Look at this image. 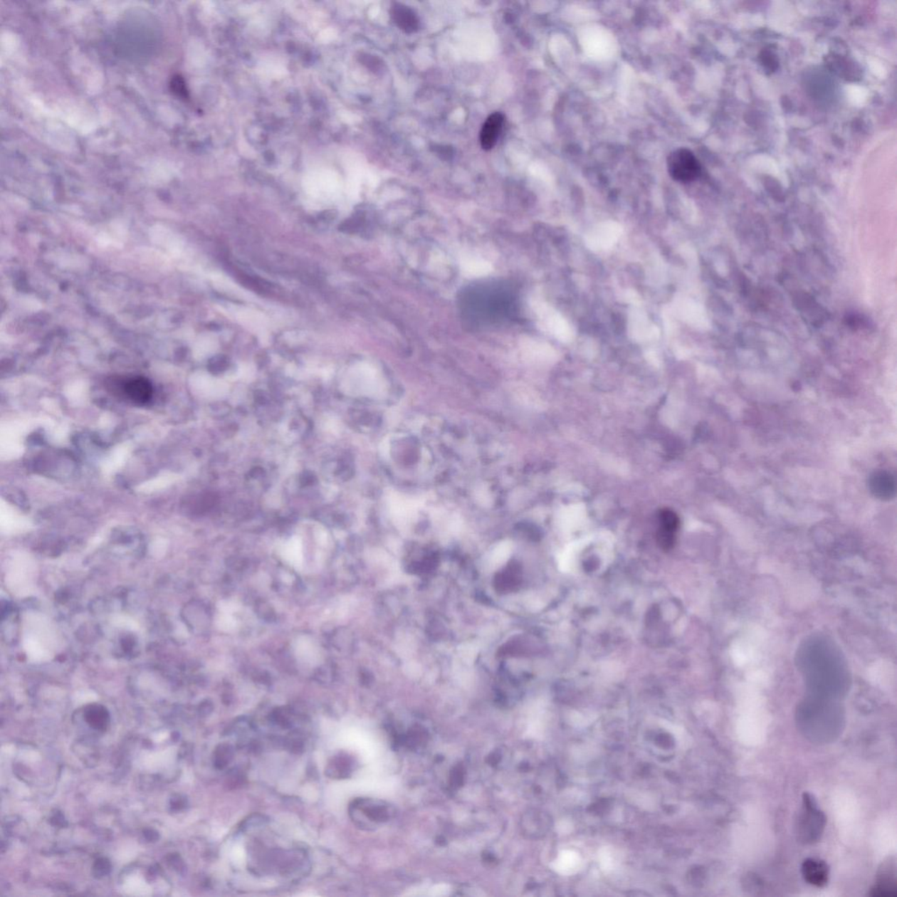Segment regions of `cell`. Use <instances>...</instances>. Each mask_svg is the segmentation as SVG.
Returning a JSON list of instances; mask_svg holds the SVG:
<instances>
[{
	"label": "cell",
	"instance_id": "cell-1",
	"mask_svg": "<svg viewBox=\"0 0 897 897\" xmlns=\"http://www.w3.org/2000/svg\"><path fill=\"white\" fill-rule=\"evenodd\" d=\"M795 663L807 694L839 701L849 693L852 684L849 663L831 637L823 634L805 637L797 649Z\"/></svg>",
	"mask_w": 897,
	"mask_h": 897
},
{
	"label": "cell",
	"instance_id": "cell-2",
	"mask_svg": "<svg viewBox=\"0 0 897 897\" xmlns=\"http://www.w3.org/2000/svg\"><path fill=\"white\" fill-rule=\"evenodd\" d=\"M797 720L801 730L812 740L828 741L841 733L845 715L839 701L807 694L798 705Z\"/></svg>",
	"mask_w": 897,
	"mask_h": 897
},
{
	"label": "cell",
	"instance_id": "cell-3",
	"mask_svg": "<svg viewBox=\"0 0 897 897\" xmlns=\"http://www.w3.org/2000/svg\"><path fill=\"white\" fill-rule=\"evenodd\" d=\"M826 816L818 808L814 797L804 793L803 808L797 823L798 841L804 844H812L819 841L826 827Z\"/></svg>",
	"mask_w": 897,
	"mask_h": 897
},
{
	"label": "cell",
	"instance_id": "cell-4",
	"mask_svg": "<svg viewBox=\"0 0 897 897\" xmlns=\"http://www.w3.org/2000/svg\"><path fill=\"white\" fill-rule=\"evenodd\" d=\"M667 168L672 179L684 184L697 179L701 173L698 159L686 148H679L668 155Z\"/></svg>",
	"mask_w": 897,
	"mask_h": 897
},
{
	"label": "cell",
	"instance_id": "cell-5",
	"mask_svg": "<svg viewBox=\"0 0 897 897\" xmlns=\"http://www.w3.org/2000/svg\"><path fill=\"white\" fill-rule=\"evenodd\" d=\"M32 621L36 628L26 634L25 648L28 656L33 657L34 660H46L51 656V651L48 647L51 644L49 638L51 637L48 623L46 622L41 617H34Z\"/></svg>",
	"mask_w": 897,
	"mask_h": 897
},
{
	"label": "cell",
	"instance_id": "cell-6",
	"mask_svg": "<svg viewBox=\"0 0 897 897\" xmlns=\"http://www.w3.org/2000/svg\"><path fill=\"white\" fill-rule=\"evenodd\" d=\"M868 488L877 500L888 501L894 499L896 481L894 474L886 470H878L869 475Z\"/></svg>",
	"mask_w": 897,
	"mask_h": 897
},
{
	"label": "cell",
	"instance_id": "cell-7",
	"mask_svg": "<svg viewBox=\"0 0 897 897\" xmlns=\"http://www.w3.org/2000/svg\"><path fill=\"white\" fill-rule=\"evenodd\" d=\"M895 862H887L880 869L877 881L870 892L874 897H896L897 887Z\"/></svg>",
	"mask_w": 897,
	"mask_h": 897
},
{
	"label": "cell",
	"instance_id": "cell-8",
	"mask_svg": "<svg viewBox=\"0 0 897 897\" xmlns=\"http://www.w3.org/2000/svg\"><path fill=\"white\" fill-rule=\"evenodd\" d=\"M802 875L812 886L824 887L829 881V866L819 859L809 858L802 865Z\"/></svg>",
	"mask_w": 897,
	"mask_h": 897
},
{
	"label": "cell",
	"instance_id": "cell-9",
	"mask_svg": "<svg viewBox=\"0 0 897 897\" xmlns=\"http://www.w3.org/2000/svg\"><path fill=\"white\" fill-rule=\"evenodd\" d=\"M394 24L406 33H413L420 28V19L415 11L402 3H394L390 9Z\"/></svg>",
	"mask_w": 897,
	"mask_h": 897
},
{
	"label": "cell",
	"instance_id": "cell-10",
	"mask_svg": "<svg viewBox=\"0 0 897 897\" xmlns=\"http://www.w3.org/2000/svg\"><path fill=\"white\" fill-rule=\"evenodd\" d=\"M504 123V116L503 113L494 112L488 117L481 132V144L483 150L489 151L493 150L496 145L497 140L499 139L503 125Z\"/></svg>",
	"mask_w": 897,
	"mask_h": 897
},
{
	"label": "cell",
	"instance_id": "cell-11",
	"mask_svg": "<svg viewBox=\"0 0 897 897\" xmlns=\"http://www.w3.org/2000/svg\"><path fill=\"white\" fill-rule=\"evenodd\" d=\"M123 393L138 404H147L153 394V387L147 379L134 378L123 384Z\"/></svg>",
	"mask_w": 897,
	"mask_h": 897
},
{
	"label": "cell",
	"instance_id": "cell-12",
	"mask_svg": "<svg viewBox=\"0 0 897 897\" xmlns=\"http://www.w3.org/2000/svg\"><path fill=\"white\" fill-rule=\"evenodd\" d=\"M283 556L293 566L298 568L300 567L303 562L301 539L293 537L290 541L285 543L283 548Z\"/></svg>",
	"mask_w": 897,
	"mask_h": 897
},
{
	"label": "cell",
	"instance_id": "cell-13",
	"mask_svg": "<svg viewBox=\"0 0 897 897\" xmlns=\"http://www.w3.org/2000/svg\"><path fill=\"white\" fill-rule=\"evenodd\" d=\"M295 649L296 655L298 656L303 663L314 665L320 660V653H319L318 647L310 640L306 639V638L299 640Z\"/></svg>",
	"mask_w": 897,
	"mask_h": 897
},
{
	"label": "cell",
	"instance_id": "cell-14",
	"mask_svg": "<svg viewBox=\"0 0 897 897\" xmlns=\"http://www.w3.org/2000/svg\"><path fill=\"white\" fill-rule=\"evenodd\" d=\"M85 720L90 728L98 731H105L109 723L108 713L100 707H91L86 713Z\"/></svg>",
	"mask_w": 897,
	"mask_h": 897
},
{
	"label": "cell",
	"instance_id": "cell-15",
	"mask_svg": "<svg viewBox=\"0 0 897 897\" xmlns=\"http://www.w3.org/2000/svg\"><path fill=\"white\" fill-rule=\"evenodd\" d=\"M25 562L26 561H18V567L16 565H14V568H11V571L9 574V579L13 581L11 584L13 587H14V584L20 585V587H21V585L29 584V579L30 576H31L32 572H28L30 564L25 566Z\"/></svg>",
	"mask_w": 897,
	"mask_h": 897
},
{
	"label": "cell",
	"instance_id": "cell-16",
	"mask_svg": "<svg viewBox=\"0 0 897 897\" xmlns=\"http://www.w3.org/2000/svg\"><path fill=\"white\" fill-rule=\"evenodd\" d=\"M659 528L661 530L673 532L676 533L678 531L680 522L678 515L670 509H663L659 513Z\"/></svg>",
	"mask_w": 897,
	"mask_h": 897
},
{
	"label": "cell",
	"instance_id": "cell-17",
	"mask_svg": "<svg viewBox=\"0 0 897 897\" xmlns=\"http://www.w3.org/2000/svg\"><path fill=\"white\" fill-rule=\"evenodd\" d=\"M111 869H112L111 864H110V861L107 860V859H105V858L98 859V860H97L96 862H95V864L93 866L94 876L98 878L107 876L110 871H111Z\"/></svg>",
	"mask_w": 897,
	"mask_h": 897
},
{
	"label": "cell",
	"instance_id": "cell-18",
	"mask_svg": "<svg viewBox=\"0 0 897 897\" xmlns=\"http://www.w3.org/2000/svg\"><path fill=\"white\" fill-rule=\"evenodd\" d=\"M466 271L471 275H483L490 271V267L483 261H470L465 264Z\"/></svg>",
	"mask_w": 897,
	"mask_h": 897
}]
</instances>
